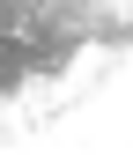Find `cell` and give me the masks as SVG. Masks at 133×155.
<instances>
[{"instance_id":"6da1fadb","label":"cell","mask_w":133,"mask_h":155,"mask_svg":"<svg viewBox=\"0 0 133 155\" xmlns=\"http://www.w3.org/2000/svg\"><path fill=\"white\" fill-rule=\"evenodd\" d=\"M118 30L96 0H0V74H22L45 59H67L81 37Z\"/></svg>"}]
</instances>
